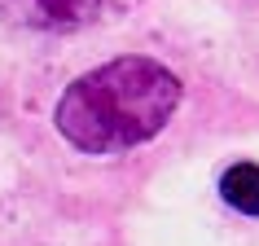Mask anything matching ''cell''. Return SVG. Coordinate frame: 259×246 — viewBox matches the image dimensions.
I'll return each instance as SVG.
<instances>
[{
  "label": "cell",
  "mask_w": 259,
  "mask_h": 246,
  "mask_svg": "<svg viewBox=\"0 0 259 246\" xmlns=\"http://www.w3.org/2000/svg\"><path fill=\"white\" fill-rule=\"evenodd\" d=\"M185 84L154 57H114L70 84L57 101V132L79 154L110 158L154 141L176 119Z\"/></svg>",
  "instance_id": "obj_1"
},
{
  "label": "cell",
  "mask_w": 259,
  "mask_h": 246,
  "mask_svg": "<svg viewBox=\"0 0 259 246\" xmlns=\"http://www.w3.org/2000/svg\"><path fill=\"white\" fill-rule=\"evenodd\" d=\"M106 14V0H0V18L22 31H49L66 35L83 31Z\"/></svg>",
  "instance_id": "obj_2"
},
{
  "label": "cell",
  "mask_w": 259,
  "mask_h": 246,
  "mask_svg": "<svg viewBox=\"0 0 259 246\" xmlns=\"http://www.w3.org/2000/svg\"><path fill=\"white\" fill-rule=\"evenodd\" d=\"M220 198L242 216H259V163H233L220 176Z\"/></svg>",
  "instance_id": "obj_3"
}]
</instances>
